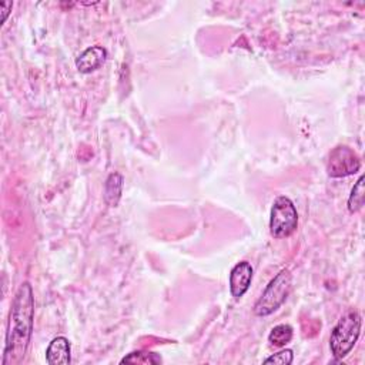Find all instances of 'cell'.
Here are the masks:
<instances>
[{
  "label": "cell",
  "mask_w": 365,
  "mask_h": 365,
  "mask_svg": "<svg viewBox=\"0 0 365 365\" xmlns=\"http://www.w3.org/2000/svg\"><path fill=\"white\" fill-rule=\"evenodd\" d=\"M294 359V354L291 349H283L268 358L264 359V364H278V365H290Z\"/></svg>",
  "instance_id": "obj_13"
},
{
  "label": "cell",
  "mask_w": 365,
  "mask_h": 365,
  "mask_svg": "<svg viewBox=\"0 0 365 365\" xmlns=\"http://www.w3.org/2000/svg\"><path fill=\"white\" fill-rule=\"evenodd\" d=\"M33 290L31 283H23L16 293L11 311L4 365H18L25 359L33 332Z\"/></svg>",
  "instance_id": "obj_1"
},
{
  "label": "cell",
  "mask_w": 365,
  "mask_h": 365,
  "mask_svg": "<svg viewBox=\"0 0 365 365\" xmlns=\"http://www.w3.org/2000/svg\"><path fill=\"white\" fill-rule=\"evenodd\" d=\"M254 270L249 261H241L231 270L230 274V293L236 300L244 297L253 281Z\"/></svg>",
  "instance_id": "obj_6"
},
{
  "label": "cell",
  "mask_w": 365,
  "mask_h": 365,
  "mask_svg": "<svg viewBox=\"0 0 365 365\" xmlns=\"http://www.w3.org/2000/svg\"><path fill=\"white\" fill-rule=\"evenodd\" d=\"M298 227V213L294 203L285 197H277L273 203L270 217V231L276 239H287Z\"/></svg>",
  "instance_id": "obj_4"
},
{
  "label": "cell",
  "mask_w": 365,
  "mask_h": 365,
  "mask_svg": "<svg viewBox=\"0 0 365 365\" xmlns=\"http://www.w3.org/2000/svg\"><path fill=\"white\" fill-rule=\"evenodd\" d=\"M293 328L288 324H280L274 327L268 335V341L274 347H285L293 339Z\"/></svg>",
  "instance_id": "obj_12"
},
{
  "label": "cell",
  "mask_w": 365,
  "mask_h": 365,
  "mask_svg": "<svg viewBox=\"0 0 365 365\" xmlns=\"http://www.w3.org/2000/svg\"><path fill=\"white\" fill-rule=\"evenodd\" d=\"M293 277L290 270H281L266 287L261 297L254 305V314L257 317H267L276 312L287 300L291 293Z\"/></svg>",
  "instance_id": "obj_3"
},
{
  "label": "cell",
  "mask_w": 365,
  "mask_h": 365,
  "mask_svg": "<svg viewBox=\"0 0 365 365\" xmlns=\"http://www.w3.org/2000/svg\"><path fill=\"white\" fill-rule=\"evenodd\" d=\"M361 167L359 157L347 146L335 147L328 157L327 171L331 177L341 178L355 174Z\"/></svg>",
  "instance_id": "obj_5"
},
{
  "label": "cell",
  "mask_w": 365,
  "mask_h": 365,
  "mask_svg": "<svg viewBox=\"0 0 365 365\" xmlns=\"http://www.w3.org/2000/svg\"><path fill=\"white\" fill-rule=\"evenodd\" d=\"M13 8L12 2H0V11H2V25L8 21V16L11 15Z\"/></svg>",
  "instance_id": "obj_14"
},
{
  "label": "cell",
  "mask_w": 365,
  "mask_h": 365,
  "mask_svg": "<svg viewBox=\"0 0 365 365\" xmlns=\"http://www.w3.org/2000/svg\"><path fill=\"white\" fill-rule=\"evenodd\" d=\"M365 177L361 175L358 178V181L355 182L354 189L351 190V195H349V199H348V212L349 213H356L362 209L364 206V199H365V190H364V185H365Z\"/></svg>",
  "instance_id": "obj_11"
},
{
  "label": "cell",
  "mask_w": 365,
  "mask_h": 365,
  "mask_svg": "<svg viewBox=\"0 0 365 365\" xmlns=\"http://www.w3.org/2000/svg\"><path fill=\"white\" fill-rule=\"evenodd\" d=\"M107 59V50L102 46H92L86 49L76 60V67L80 73L89 75L100 69Z\"/></svg>",
  "instance_id": "obj_7"
},
{
  "label": "cell",
  "mask_w": 365,
  "mask_h": 365,
  "mask_svg": "<svg viewBox=\"0 0 365 365\" xmlns=\"http://www.w3.org/2000/svg\"><path fill=\"white\" fill-rule=\"evenodd\" d=\"M163 359L156 352L134 351L121 359V364H137V365H156L161 364Z\"/></svg>",
  "instance_id": "obj_10"
},
{
  "label": "cell",
  "mask_w": 365,
  "mask_h": 365,
  "mask_svg": "<svg viewBox=\"0 0 365 365\" xmlns=\"http://www.w3.org/2000/svg\"><path fill=\"white\" fill-rule=\"evenodd\" d=\"M121 190H123V177L119 173H111L107 177L106 186H104L106 203L111 207H116L121 197Z\"/></svg>",
  "instance_id": "obj_9"
},
{
  "label": "cell",
  "mask_w": 365,
  "mask_h": 365,
  "mask_svg": "<svg viewBox=\"0 0 365 365\" xmlns=\"http://www.w3.org/2000/svg\"><path fill=\"white\" fill-rule=\"evenodd\" d=\"M361 315L355 310L348 311L339 318L329 338V348L337 359L345 358L352 351L361 334Z\"/></svg>",
  "instance_id": "obj_2"
},
{
  "label": "cell",
  "mask_w": 365,
  "mask_h": 365,
  "mask_svg": "<svg viewBox=\"0 0 365 365\" xmlns=\"http://www.w3.org/2000/svg\"><path fill=\"white\" fill-rule=\"evenodd\" d=\"M46 361L50 365H69L72 362V347L66 337H56L46 349Z\"/></svg>",
  "instance_id": "obj_8"
}]
</instances>
